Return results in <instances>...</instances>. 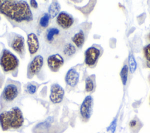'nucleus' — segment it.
I'll list each match as a JSON object with an SVG mask.
<instances>
[{"label": "nucleus", "instance_id": "f257e3e1", "mask_svg": "<svg viewBox=\"0 0 150 133\" xmlns=\"http://www.w3.org/2000/svg\"><path fill=\"white\" fill-rule=\"evenodd\" d=\"M0 13L19 23L33 20L29 5L25 1H4L0 8Z\"/></svg>", "mask_w": 150, "mask_h": 133}, {"label": "nucleus", "instance_id": "f03ea898", "mask_svg": "<svg viewBox=\"0 0 150 133\" xmlns=\"http://www.w3.org/2000/svg\"><path fill=\"white\" fill-rule=\"evenodd\" d=\"M24 122L22 112L18 107H12L10 110L0 114V125L4 131L9 129H18Z\"/></svg>", "mask_w": 150, "mask_h": 133}, {"label": "nucleus", "instance_id": "7ed1b4c3", "mask_svg": "<svg viewBox=\"0 0 150 133\" xmlns=\"http://www.w3.org/2000/svg\"><path fill=\"white\" fill-rule=\"evenodd\" d=\"M19 60L9 50L4 49L0 57V65L5 72L12 71L19 66Z\"/></svg>", "mask_w": 150, "mask_h": 133}, {"label": "nucleus", "instance_id": "20e7f679", "mask_svg": "<svg viewBox=\"0 0 150 133\" xmlns=\"http://www.w3.org/2000/svg\"><path fill=\"white\" fill-rule=\"evenodd\" d=\"M101 55L100 49L95 46L88 47L85 52V64L90 67H94Z\"/></svg>", "mask_w": 150, "mask_h": 133}, {"label": "nucleus", "instance_id": "39448f33", "mask_svg": "<svg viewBox=\"0 0 150 133\" xmlns=\"http://www.w3.org/2000/svg\"><path fill=\"white\" fill-rule=\"evenodd\" d=\"M93 105V100L91 96H88L85 97L80 108V113L84 121H87L92 113Z\"/></svg>", "mask_w": 150, "mask_h": 133}, {"label": "nucleus", "instance_id": "423d86ee", "mask_svg": "<svg viewBox=\"0 0 150 133\" xmlns=\"http://www.w3.org/2000/svg\"><path fill=\"white\" fill-rule=\"evenodd\" d=\"M43 64V57L41 55H36L29 63L28 67L27 76L31 79L37 74L41 70Z\"/></svg>", "mask_w": 150, "mask_h": 133}, {"label": "nucleus", "instance_id": "0eeeda50", "mask_svg": "<svg viewBox=\"0 0 150 133\" xmlns=\"http://www.w3.org/2000/svg\"><path fill=\"white\" fill-rule=\"evenodd\" d=\"M19 94V89L15 84H8L2 91V98L6 103L12 102L16 98Z\"/></svg>", "mask_w": 150, "mask_h": 133}, {"label": "nucleus", "instance_id": "6e6552de", "mask_svg": "<svg viewBox=\"0 0 150 133\" xmlns=\"http://www.w3.org/2000/svg\"><path fill=\"white\" fill-rule=\"evenodd\" d=\"M64 95V90L57 83L53 84L50 87V100L54 104H58L62 101Z\"/></svg>", "mask_w": 150, "mask_h": 133}, {"label": "nucleus", "instance_id": "1a4fd4ad", "mask_svg": "<svg viewBox=\"0 0 150 133\" xmlns=\"http://www.w3.org/2000/svg\"><path fill=\"white\" fill-rule=\"evenodd\" d=\"M47 63L50 70L53 72H57L64 64V59L59 54L49 56L47 59Z\"/></svg>", "mask_w": 150, "mask_h": 133}, {"label": "nucleus", "instance_id": "9d476101", "mask_svg": "<svg viewBox=\"0 0 150 133\" xmlns=\"http://www.w3.org/2000/svg\"><path fill=\"white\" fill-rule=\"evenodd\" d=\"M56 22L62 29H67L73 25L74 23V19L71 15L67 12H61L57 16Z\"/></svg>", "mask_w": 150, "mask_h": 133}, {"label": "nucleus", "instance_id": "9b49d317", "mask_svg": "<svg viewBox=\"0 0 150 133\" xmlns=\"http://www.w3.org/2000/svg\"><path fill=\"white\" fill-rule=\"evenodd\" d=\"M27 44L28 50L30 54H35L39 48V42L37 36L33 33H30L27 37Z\"/></svg>", "mask_w": 150, "mask_h": 133}, {"label": "nucleus", "instance_id": "f8f14e48", "mask_svg": "<svg viewBox=\"0 0 150 133\" xmlns=\"http://www.w3.org/2000/svg\"><path fill=\"white\" fill-rule=\"evenodd\" d=\"M80 74L79 72L75 69H69L65 76V81L66 84L70 87H75L79 80Z\"/></svg>", "mask_w": 150, "mask_h": 133}, {"label": "nucleus", "instance_id": "ddd939ff", "mask_svg": "<svg viewBox=\"0 0 150 133\" xmlns=\"http://www.w3.org/2000/svg\"><path fill=\"white\" fill-rule=\"evenodd\" d=\"M12 48L20 55H22L25 52V40L22 36H17L11 43Z\"/></svg>", "mask_w": 150, "mask_h": 133}, {"label": "nucleus", "instance_id": "4468645a", "mask_svg": "<svg viewBox=\"0 0 150 133\" xmlns=\"http://www.w3.org/2000/svg\"><path fill=\"white\" fill-rule=\"evenodd\" d=\"M72 42L79 48H81L85 41V35L83 30H80L76 33L71 38Z\"/></svg>", "mask_w": 150, "mask_h": 133}, {"label": "nucleus", "instance_id": "2eb2a0df", "mask_svg": "<svg viewBox=\"0 0 150 133\" xmlns=\"http://www.w3.org/2000/svg\"><path fill=\"white\" fill-rule=\"evenodd\" d=\"M60 5L57 1H53L49 6L48 8V14L50 18H54L60 13Z\"/></svg>", "mask_w": 150, "mask_h": 133}, {"label": "nucleus", "instance_id": "dca6fc26", "mask_svg": "<svg viewBox=\"0 0 150 133\" xmlns=\"http://www.w3.org/2000/svg\"><path fill=\"white\" fill-rule=\"evenodd\" d=\"M76 52V47L71 43H66L63 48V53L65 56L67 57H70L73 56Z\"/></svg>", "mask_w": 150, "mask_h": 133}, {"label": "nucleus", "instance_id": "f3484780", "mask_svg": "<svg viewBox=\"0 0 150 133\" xmlns=\"http://www.w3.org/2000/svg\"><path fill=\"white\" fill-rule=\"evenodd\" d=\"M60 30L56 28H51L49 29L47 31L46 37V40L49 42H52L54 39V36L59 34Z\"/></svg>", "mask_w": 150, "mask_h": 133}, {"label": "nucleus", "instance_id": "a211bd4d", "mask_svg": "<svg viewBox=\"0 0 150 133\" xmlns=\"http://www.w3.org/2000/svg\"><path fill=\"white\" fill-rule=\"evenodd\" d=\"M95 88V84L93 79L89 76L85 80V90L86 92H91Z\"/></svg>", "mask_w": 150, "mask_h": 133}, {"label": "nucleus", "instance_id": "6ab92c4d", "mask_svg": "<svg viewBox=\"0 0 150 133\" xmlns=\"http://www.w3.org/2000/svg\"><path fill=\"white\" fill-rule=\"evenodd\" d=\"M128 73V67L127 64H125L121 69V70L120 73L122 83L124 86L126 84L127 81Z\"/></svg>", "mask_w": 150, "mask_h": 133}, {"label": "nucleus", "instance_id": "aec40b11", "mask_svg": "<svg viewBox=\"0 0 150 133\" xmlns=\"http://www.w3.org/2000/svg\"><path fill=\"white\" fill-rule=\"evenodd\" d=\"M128 63H129V68L130 72L131 73H134L137 69V64L134 56L131 53L129 54L128 56Z\"/></svg>", "mask_w": 150, "mask_h": 133}, {"label": "nucleus", "instance_id": "412c9836", "mask_svg": "<svg viewBox=\"0 0 150 133\" xmlns=\"http://www.w3.org/2000/svg\"><path fill=\"white\" fill-rule=\"evenodd\" d=\"M129 128L133 132L138 131L140 128L141 127V124L139 122V120L137 119H133L130 121L129 123Z\"/></svg>", "mask_w": 150, "mask_h": 133}, {"label": "nucleus", "instance_id": "4be33fe9", "mask_svg": "<svg viewBox=\"0 0 150 133\" xmlns=\"http://www.w3.org/2000/svg\"><path fill=\"white\" fill-rule=\"evenodd\" d=\"M50 16L47 13H44L40 19L39 25L43 28H46L49 23Z\"/></svg>", "mask_w": 150, "mask_h": 133}, {"label": "nucleus", "instance_id": "5701e85b", "mask_svg": "<svg viewBox=\"0 0 150 133\" xmlns=\"http://www.w3.org/2000/svg\"><path fill=\"white\" fill-rule=\"evenodd\" d=\"M143 51L144 57L146 59V62H150V44L145 46Z\"/></svg>", "mask_w": 150, "mask_h": 133}, {"label": "nucleus", "instance_id": "b1692460", "mask_svg": "<svg viewBox=\"0 0 150 133\" xmlns=\"http://www.w3.org/2000/svg\"><path fill=\"white\" fill-rule=\"evenodd\" d=\"M37 90V87L32 83H29L26 86V90L30 94H33L35 93Z\"/></svg>", "mask_w": 150, "mask_h": 133}, {"label": "nucleus", "instance_id": "393cba45", "mask_svg": "<svg viewBox=\"0 0 150 133\" xmlns=\"http://www.w3.org/2000/svg\"><path fill=\"white\" fill-rule=\"evenodd\" d=\"M116 125H117V120L115 119L110 124V125L109 126V127L108 128V131L110 132V133H114L115 130V128H116Z\"/></svg>", "mask_w": 150, "mask_h": 133}, {"label": "nucleus", "instance_id": "a878e982", "mask_svg": "<svg viewBox=\"0 0 150 133\" xmlns=\"http://www.w3.org/2000/svg\"><path fill=\"white\" fill-rule=\"evenodd\" d=\"M30 5H31V6H32V8H35V9L38 8V3H37V2H36V1H35V0H31V1H30Z\"/></svg>", "mask_w": 150, "mask_h": 133}, {"label": "nucleus", "instance_id": "bb28decb", "mask_svg": "<svg viewBox=\"0 0 150 133\" xmlns=\"http://www.w3.org/2000/svg\"><path fill=\"white\" fill-rule=\"evenodd\" d=\"M146 64L147 66L148 67H149L150 69V62H146Z\"/></svg>", "mask_w": 150, "mask_h": 133}, {"label": "nucleus", "instance_id": "cd10ccee", "mask_svg": "<svg viewBox=\"0 0 150 133\" xmlns=\"http://www.w3.org/2000/svg\"><path fill=\"white\" fill-rule=\"evenodd\" d=\"M3 1H1V0H0V8H1V5H2V3H3Z\"/></svg>", "mask_w": 150, "mask_h": 133}, {"label": "nucleus", "instance_id": "c85d7f7f", "mask_svg": "<svg viewBox=\"0 0 150 133\" xmlns=\"http://www.w3.org/2000/svg\"><path fill=\"white\" fill-rule=\"evenodd\" d=\"M149 40H150V34H149Z\"/></svg>", "mask_w": 150, "mask_h": 133}]
</instances>
